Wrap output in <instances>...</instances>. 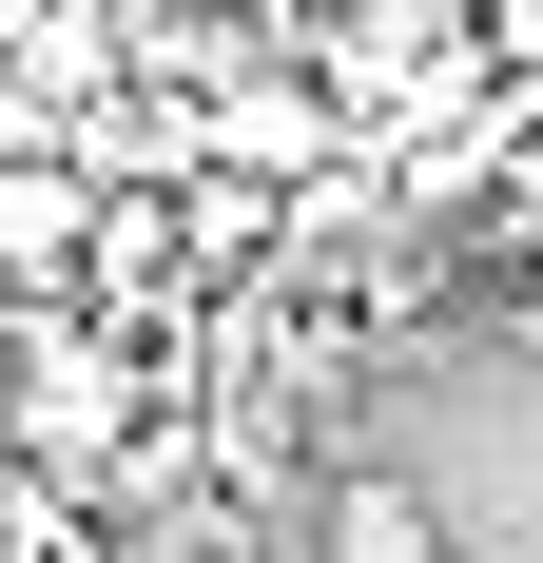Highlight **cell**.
I'll return each mask as SVG.
<instances>
[{
  "instance_id": "3",
  "label": "cell",
  "mask_w": 543,
  "mask_h": 563,
  "mask_svg": "<svg viewBox=\"0 0 543 563\" xmlns=\"http://www.w3.org/2000/svg\"><path fill=\"white\" fill-rule=\"evenodd\" d=\"M311 563H446V506L408 466H330L311 486Z\"/></svg>"
},
{
  "instance_id": "2",
  "label": "cell",
  "mask_w": 543,
  "mask_h": 563,
  "mask_svg": "<svg viewBox=\"0 0 543 563\" xmlns=\"http://www.w3.org/2000/svg\"><path fill=\"white\" fill-rule=\"evenodd\" d=\"M78 253H98V175L58 156V136H20V156H0V311L78 291Z\"/></svg>"
},
{
  "instance_id": "4",
  "label": "cell",
  "mask_w": 543,
  "mask_h": 563,
  "mask_svg": "<svg viewBox=\"0 0 543 563\" xmlns=\"http://www.w3.org/2000/svg\"><path fill=\"white\" fill-rule=\"evenodd\" d=\"M78 525H98V486H58L40 448H0V563H58Z\"/></svg>"
},
{
  "instance_id": "5",
  "label": "cell",
  "mask_w": 543,
  "mask_h": 563,
  "mask_svg": "<svg viewBox=\"0 0 543 563\" xmlns=\"http://www.w3.org/2000/svg\"><path fill=\"white\" fill-rule=\"evenodd\" d=\"M486 253H505V273H543V156H505V195H486Z\"/></svg>"
},
{
  "instance_id": "6",
  "label": "cell",
  "mask_w": 543,
  "mask_h": 563,
  "mask_svg": "<svg viewBox=\"0 0 543 563\" xmlns=\"http://www.w3.org/2000/svg\"><path fill=\"white\" fill-rule=\"evenodd\" d=\"M58 563H136V544H117V525H78V544H58Z\"/></svg>"
},
{
  "instance_id": "1",
  "label": "cell",
  "mask_w": 543,
  "mask_h": 563,
  "mask_svg": "<svg viewBox=\"0 0 543 563\" xmlns=\"http://www.w3.org/2000/svg\"><path fill=\"white\" fill-rule=\"evenodd\" d=\"M0 448H40L58 486H136L156 466V369L78 311V291H40V311H0Z\"/></svg>"
}]
</instances>
